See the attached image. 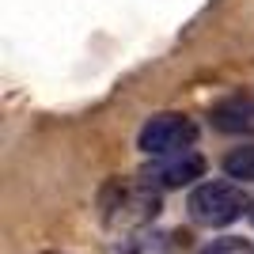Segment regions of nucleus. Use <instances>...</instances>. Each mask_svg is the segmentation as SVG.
<instances>
[{
  "label": "nucleus",
  "instance_id": "1",
  "mask_svg": "<svg viewBox=\"0 0 254 254\" xmlns=\"http://www.w3.org/2000/svg\"><path fill=\"white\" fill-rule=\"evenodd\" d=\"M103 224L114 232H137L159 216V186L148 175L137 179H110L99 193Z\"/></svg>",
  "mask_w": 254,
  "mask_h": 254
},
{
  "label": "nucleus",
  "instance_id": "2",
  "mask_svg": "<svg viewBox=\"0 0 254 254\" xmlns=\"http://www.w3.org/2000/svg\"><path fill=\"white\" fill-rule=\"evenodd\" d=\"M186 209H190V220L201 224V228H228L232 220H239L247 209H251V201H247V193L235 186V182H201V186H193L190 201H186Z\"/></svg>",
  "mask_w": 254,
  "mask_h": 254
},
{
  "label": "nucleus",
  "instance_id": "3",
  "mask_svg": "<svg viewBox=\"0 0 254 254\" xmlns=\"http://www.w3.org/2000/svg\"><path fill=\"white\" fill-rule=\"evenodd\" d=\"M193 140H197V126L190 118L175 114V110H163V114H152L140 126L137 148L152 159H167V156H179V152H190Z\"/></svg>",
  "mask_w": 254,
  "mask_h": 254
},
{
  "label": "nucleus",
  "instance_id": "4",
  "mask_svg": "<svg viewBox=\"0 0 254 254\" xmlns=\"http://www.w3.org/2000/svg\"><path fill=\"white\" fill-rule=\"evenodd\" d=\"M159 190H175V186H190L193 179L205 175V156L201 152H179V156H167V159H156L148 171H144Z\"/></svg>",
  "mask_w": 254,
  "mask_h": 254
},
{
  "label": "nucleus",
  "instance_id": "5",
  "mask_svg": "<svg viewBox=\"0 0 254 254\" xmlns=\"http://www.w3.org/2000/svg\"><path fill=\"white\" fill-rule=\"evenodd\" d=\"M212 129L228 137H254V95H228L209 110Z\"/></svg>",
  "mask_w": 254,
  "mask_h": 254
},
{
  "label": "nucleus",
  "instance_id": "6",
  "mask_svg": "<svg viewBox=\"0 0 254 254\" xmlns=\"http://www.w3.org/2000/svg\"><path fill=\"white\" fill-rule=\"evenodd\" d=\"M224 171L228 179H239V182H254V144H239L224 156Z\"/></svg>",
  "mask_w": 254,
  "mask_h": 254
},
{
  "label": "nucleus",
  "instance_id": "7",
  "mask_svg": "<svg viewBox=\"0 0 254 254\" xmlns=\"http://www.w3.org/2000/svg\"><path fill=\"white\" fill-rule=\"evenodd\" d=\"M118 254H167V243L159 235H137V239H126Z\"/></svg>",
  "mask_w": 254,
  "mask_h": 254
},
{
  "label": "nucleus",
  "instance_id": "8",
  "mask_svg": "<svg viewBox=\"0 0 254 254\" xmlns=\"http://www.w3.org/2000/svg\"><path fill=\"white\" fill-rule=\"evenodd\" d=\"M201 254H254V247L243 243V239H216V243H209Z\"/></svg>",
  "mask_w": 254,
  "mask_h": 254
},
{
  "label": "nucleus",
  "instance_id": "9",
  "mask_svg": "<svg viewBox=\"0 0 254 254\" xmlns=\"http://www.w3.org/2000/svg\"><path fill=\"white\" fill-rule=\"evenodd\" d=\"M251 220H254V201H251Z\"/></svg>",
  "mask_w": 254,
  "mask_h": 254
}]
</instances>
